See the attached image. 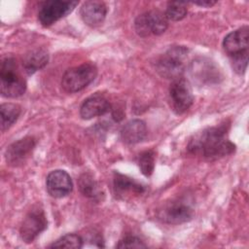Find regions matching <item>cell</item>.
<instances>
[{
  "mask_svg": "<svg viewBox=\"0 0 249 249\" xmlns=\"http://www.w3.org/2000/svg\"><path fill=\"white\" fill-rule=\"evenodd\" d=\"M194 4L196 5H198V6H201V7H206V8H209L213 5L216 4V1H210V0H206V1H199V2H194Z\"/></svg>",
  "mask_w": 249,
  "mask_h": 249,
  "instance_id": "26",
  "label": "cell"
},
{
  "mask_svg": "<svg viewBox=\"0 0 249 249\" xmlns=\"http://www.w3.org/2000/svg\"><path fill=\"white\" fill-rule=\"evenodd\" d=\"M78 5L77 1L49 0L40 5L38 19L43 26H50L69 15Z\"/></svg>",
  "mask_w": 249,
  "mask_h": 249,
  "instance_id": "6",
  "label": "cell"
},
{
  "mask_svg": "<svg viewBox=\"0 0 249 249\" xmlns=\"http://www.w3.org/2000/svg\"><path fill=\"white\" fill-rule=\"evenodd\" d=\"M231 58V64L232 69L237 74H243L247 68L248 64V53H239L233 56H230Z\"/></svg>",
  "mask_w": 249,
  "mask_h": 249,
  "instance_id": "24",
  "label": "cell"
},
{
  "mask_svg": "<svg viewBox=\"0 0 249 249\" xmlns=\"http://www.w3.org/2000/svg\"><path fill=\"white\" fill-rule=\"evenodd\" d=\"M97 68L92 63H83L65 71L61 79V87L67 92H77L88 87L96 77Z\"/></svg>",
  "mask_w": 249,
  "mask_h": 249,
  "instance_id": "4",
  "label": "cell"
},
{
  "mask_svg": "<svg viewBox=\"0 0 249 249\" xmlns=\"http://www.w3.org/2000/svg\"><path fill=\"white\" fill-rule=\"evenodd\" d=\"M223 48L229 56L248 53L249 48V29L243 26L229 33L223 41Z\"/></svg>",
  "mask_w": 249,
  "mask_h": 249,
  "instance_id": "12",
  "label": "cell"
},
{
  "mask_svg": "<svg viewBox=\"0 0 249 249\" xmlns=\"http://www.w3.org/2000/svg\"><path fill=\"white\" fill-rule=\"evenodd\" d=\"M51 248H73L79 249L83 247V239L80 235L76 233H68L57 240H55L51 246Z\"/></svg>",
  "mask_w": 249,
  "mask_h": 249,
  "instance_id": "22",
  "label": "cell"
},
{
  "mask_svg": "<svg viewBox=\"0 0 249 249\" xmlns=\"http://www.w3.org/2000/svg\"><path fill=\"white\" fill-rule=\"evenodd\" d=\"M147 136V127L143 121L135 119L127 122L121 129V138L125 144L142 142Z\"/></svg>",
  "mask_w": 249,
  "mask_h": 249,
  "instance_id": "16",
  "label": "cell"
},
{
  "mask_svg": "<svg viewBox=\"0 0 249 249\" xmlns=\"http://www.w3.org/2000/svg\"><path fill=\"white\" fill-rule=\"evenodd\" d=\"M20 107L14 103H3L0 107L1 130L5 131L18 120L20 115Z\"/></svg>",
  "mask_w": 249,
  "mask_h": 249,
  "instance_id": "19",
  "label": "cell"
},
{
  "mask_svg": "<svg viewBox=\"0 0 249 249\" xmlns=\"http://www.w3.org/2000/svg\"><path fill=\"white\" fill-rule=\"evenodd\" d=\"M118 248H145L146 244L136 236L127 235L117 244Z\"/></svg>",
  "mask_w": 249,
  "mask_h": 249,
  "instance_id": "25",
  "label": "cell"
},
{
  "mask_svg": "<svg viewBox=\"0 0 249 249\" xmlns=\"http://www.w3.org/2000/svg\"><path fill=\"white\" fill-rule=\"evenodd\" d=\"M190 72L194 80L200 83H217L220 78L219 70L211 63L210 61H206L204 59H196L195 60L190 67Z\"/></svg>",
  "mask_w": 249,
  "mask_h": 249,
  "instance_id": "15",
  "label": "cell"
},
{
  "mask_svg": "<svg viewBox=\"0 0 249 249\" xmlns=\"http://www.w3.org/2000/svg\"><path fill=\"white\" fill-rule=\"evenodd\" d=\"M48 193L56 198L68 196L73 189V183L70 175L61 169H56L49 173L46 180Z\"/></svg>",
  "mask_w": 249,
  "mask_h": 249,
  "instance_id": "10",
  "label": "cell"
},
{
  "mask_svg": "<svg viewBox=\"0 0 249 249\" xmlns=\"http://www.w3.org/2000/svg\"><path fill=\"white\" fill-rule=\"evenodd\" d=\"M114 189L116 191V194L120 196L131 193L140 195L145 190L142 184L138 183L133 178H130L119 172H115L114 174Z\"/></svg>",
  "mask_w": 249,
  "mask_h": 249,
  "instance_id": "18",
  "label": "cell"
},
{
  "mask_svg": "<svg viewBox=\"0 0 249 249\" xmlns=\"http://www.w3.org/2000/svg\"><path fill=\"white\" fill-rule=\"evenodd\" d=\"M111 110L109 101L101 94L95 93L88 97L80 108V115L85 120L102 116Z\"/></svg>",
  "mask_w": 249,
  "mask_h": 249,
  "instance_id": "14",
  "label": "cell"
},
{
  "mask_svg": "<svg viewBox=\"0 0 249 249\" xmlns=\"http://www.w3.org/2000/svg\"><path fill=\"white\" fill-rule=\"evenodd\" d=\"M190 153L206 160H217L234 152L226 125L212 126L195 134L188 144Z\"/></svg>",
  "mask_w": 249,
  "mask_h": 249,
  "instance_id": "1",
  "label": "cell"
},
{
  "mask_svg": "<svg viewBox=\"0 0 249 249\" xmlns=\"http://www.w3.org/2000/svg\"><path fill=\"white\" fill-rule=\"evenodd\" d=\"M48 61V52L44 49H35L24 54L22 57V67L28 75H31L45 67Z\"/></svg>",
  "mask_w": 249,
  "mask_h": 249,
  "instance_id": "17",
  "label": "cell"
},
{
  "mask_svg": "<svg viewBox=\"0 0 249 249\" xmlns=\"http://www.w3.org/2000/svg\"><path fill=\"white\" fill-rule=\"evenodd\" d=\"M188 13L187 9V3L185 2H168L164 16L167 18V20H173V21H178L183 19Z\"/></svg>",
  "mask_w": 249,
  "mask_h": 249,
  "instance_id": "21",
  "label": "cell"
},
{
  "mask_svg": "<svg viewBox=\"0 0 249 249\" xmlns=\"http://www.w3.org/2000/svg\"><path fill=\"white\" fill-rule=\"evenodd\" d=\"M138 164L145 176H150L155 168V153L152 150L145 151L139 155Z\"/></svg>",
  "mask_w": 249,
  "mask_h": 249,
  "instance_id": "23",
  "label": "cell"
},
{
  "mask_svg": "<svg viewBox=\"0 0 249 249\" xmlns=\"http://www.w3.org/2000/svg\"><path fill=\"white\" fill-rule=\"evenodd\" d=\"M36 141L33 137L27 136L12 143L6 150L5 158L7 163L13 166L19 165L29 157L34 149Z\"/></svg>",
  "mask_w": 249,
  "mask_h": 249,
  "instance_id": "11",
  "label": "cell"
},
{
  "mask_svg": "<svg viewBox=\"0 0 249 249\" xmlns=\"http://www.w3.org/2000/svg\"><path fill=\"white\" fill-rule=\"evenodd\" d=\"M159 219L170 225H179L190 221L194 216V209L184 199H175L166 203L159 210Z\"/></svg>",
  "mask_w": 249,
  "mask_h": 249,
  "instance_id": "8",
  "label": "cell"
},
{
  "mask_svg": "<svg viewBox=\"0 0 249 249\" xmlns=\"http://www.w3.org/2000/svg\"><path fill=\"white\" fill-rule=\"evenodd\" d=\"M170 107L174 113L181 115L185 113L194 102V95L190 83L178 78L172 81L169 87Z\"/></svg>",
  "mask_w": 249,
  "mask_h": 249,
  "instance_id": "7",
  "label": "cell"
},
{
  "mask_svg": "<svg viewBox=\"0 0 249 249\" xmlns=\"http://www.w3.org/2000/svg\"><path fill=\"white\" fill-rule=\"evenodd\" d=\"M188 59V49L183 46L170 48L156 63L157 72L165 79L181 78Z\"/></svg>",
  "mask_w": 249,
  "mask_h": 249,
  "instance_id": "2",
  "label": "cell"
},
{
  "mask_svg": "<svg viewBox=\"0 0 249 249\" xmlns=\"http://www.w3.org/2000/svg\"><path fill=\"white\" fill-rule=\"evenodd\" d=\"M107 14V7L102 1H87L81 9L80 15L83 21L91 27H96L104 21Z\"/></svg>",
  "mask_w": 249,
  "mask_h": 249,
  "instance_id": "13",
  "label": "cell"
},
{
  "mask_svg": "<svg viewBox=\"0 0 249 249\" xmlns=\"http://www.w3.org/2000/svg\"><path fill=\"white\" fill-rule=\"evenodd\" d=\"M47 218L44 210L40 206H34L26 214L19 228L21 239L30 243L47 228Z\"/></svg>",
  "mask_w": 249,
  "mask_h": 249,
  "instance_id": "9",
  "label": "cell"
},
{
  "mask_svg": "<svg viewBox=\"0 0 249 249\" xmlns=\"http://www.w3.org/2000/svg\"><path fill=\"white\" fill-rule=\"evenodd\" d=\"M1 94L5 97L15 98L22 95L26 89V82L18 71L14 58L6 57L0 68Z\"/></svg>",
  "mask_w": 249,
  "mask_h": 249,
  "instance_id": "3",
  "label": "cell"
},
{
  "mask_svg": "<svg viewBox=\"0 0 249 249\" xmlns=\"http://www.w3.org/2000/svg\"><path fill=\"white\" fill-rule=\"evenodd\" d=\"M79 189L85 196L89 198L95 199L101 195L98 184L89 173H84L81 175L79 179Z\"/></svg>",
  "mask_w": 249,
  "mask_h": 249,
  "instance_id": "20",
  "label": "cell"
},
{
  "mask_svg": "<svg viewBox=\"0 0 249 249\" xmlns=\"http://www.w3.org/2000/svg\"><path fill=\"white\" fill-rule=\"evenodd\" d=\"M168 26V20L164 14L152 10L139 15L134 21V28L136 33L141 37H148L150 35H160Z\"/></svg>",
  "mask_w": 249,
  "mask_h": 249,
  "instance_id": "5",
  "label": "cell"
}]
</instances>
